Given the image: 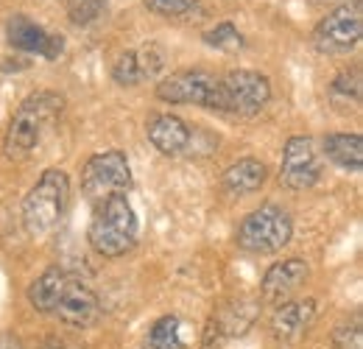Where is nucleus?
<instances>
[{
	"mask_svg": "<svg viewBox=\"0 0 363 349\" xmlns=\"http://www.w3.org/2000/svg\"><path fill=\"white\" fill-rule=\"evenodd\" d=\"M28 302L34 310L56 316L76 330H87L101 318L98 297L65 268H48L43 277H37L28 288Z\"/></svg>",
	"mask_w": 363,
	"mask_h": 349,
	"instance_id": "nucleus-1",
	"label": "nucleus"
},
{
	"mask_svg": "<svg viewBox=\"0 0 363 349\" xmlns=\"http://www.w3.org/2000/svg\"><path fill=\"white\" fill-rule=\"evenodd\" d=\"M62 109H65V101L62 95L56 92H34L28 95L20 109L14 112L9 129H6V140H3V148H6V157L9 160H31L50 131L56 129L59 118H62Z\"/></svg>",
	"mask_w": 363,
	"mask_h": 349,
	"instance_id": "nucleus-2",
	"label": "nucleus"
},
{
	"mask_svg": "<svg viewBox=\"0 0 363 349\" xmlns=\"http://www.w3.org/2000/svg\"><path fill=\"white\" fill-rule=\"evenodd\" d=\"M70 199V179L59 168H48L45 174L37 179L31 193L23 201V223L26 232L37 240H45L56 232V226L65 218Z\"/></svg>",
	"mask_w": 363,
	"mask_h": 349,
	"instance_id": "nucleus-3",
	"label": "nucleus"
},
{
	"mask_svg": "<svg viewBox=\"0 0 363 349\" xmlns=\"http://www.w3.org/2000/svg\"><path fill=\"white\" fill-rule=\"evenodd\" d=\"M140 223L126 196H112L95 204V216L90 221V246L101 257H121L137 243Z\"/></svg>",
	"mask_w": 363,
	"mask_h": 349,
	"instance_id": "nucleus-4",
	"label": "nucleus"
},
{
	"mask_svg": "<svg viewBox=\"0 0 363 349\" xmlns=\"http://www.w3.org/2000/svg\"><path fill=\"white\" fill-rule=\"evenodd\" d=\"M291 232H294L291 216L277 204H263L260 210L249 213L238 226V246L255 255H272L291 240Z\"/></svg>",
	"mask_w": 363,
	"mask_h": 349,
	"instance_id": "nucleus-5",
	"label": "nucleus"
},
{
	"mask_svg": "<svg viewBox=\"0 0 363 349\" xmlns=\"http://www.w3.org/2000/svg\"><path fill=\"white\" fill-rule=\"evenodd\" d=\"M129 187H132V168L126 154L118 148L90 157L82 171V190L92 201V207L112 196H126Z\"/></svg>",
	"mask_w": 363,
	"mask_h": 349,
	"instance_id": "nucleus-6",
	"label": "nucleus"
},
{
	"mask_svg": "<svg viewBox=\"0 0 363 349\" xmlns=\"http://www.w3.org/2000/svg\"><path fill=\"white\" fill-rule=\"evenodd\" d=\"M269 98H272V84L263 73L232 70L218 79L213 109L235 112V115H257L269 104Z\"/></svg>",
	"mask_w": 363,
	"mask_h": 349,
	"instance_id": "nucleus-7",
	"label": "nucleus"
},
{
	"mask_svg": "<svg viewBox=\"0 0 363 349\" xmlns=\"http://www.w3.org/2000/svg\"><path fill=\"white\" fill-rule=\"evenodd\" d=\"M363 31L361 0L344 3L335 11H330L313 31V45L321 53H344L355 48Z\"/></svg>",
	"mask_w": 363,
	"mask_h": 349,
	"instance_id": "nucleus-8",
	"label": "nucleus"
},
{
	"mask_svg": "<svg viewBox=\"0 0 363 349\" xmlns=\"http://www.w3.org/2000/svg\"><path fill=\"white\" fill-rule=\"evenodd\" d=\"M321 176L316 145L311 137H291L282 151V165H279V182L288 190H308L313 187Z\"/></svg>",
	"mask_w": 363,
	"mask_h": 349,
	"instance_id": "nucleus-9",
	"label": "nucleus"
},
{
	"mask_svg": "<svg viewBox=\"0 0 363 349\" xmlns=\"http://www.w3.org/2000/svg\"><path fill=\"white\" fill-rule=\"evenodd\" d=\"M216 87H218V76L207 70H179L157 84V98L168 104H196L213 109Z\"/></svg>",
	"mask_w": 363,
	"mask_h": 349,
	"instance_id": "nucleus-10",
	"label": "nucleus"
},
{
	"mask_svg": "<svg viewBox=\"0 0 363 349\" xmlns=\"http://www.w3.org/2000/svg\"><path fill=\"white\" fill-rule=\"evenodd\" d=\"M6 34H9V43L11 48L23 50V53H40L45 59H59L65 40L56 37V34H48L43 26H37L34 20H28L26 14H14L6 26Z\"/></svg>",
	"mask_w": 363,
	"mask_h": 349,
	"instance_id": "nucleus-11",
	"label": "nucleus"
},
{
	"mask_svg": "<svg viewBox=\"0 0 363 349\" xmlns=\"http://www.w3.org/2000/svg\"><path fill=\"white\" fill-rule=\"evenodd\" d=\"M311 268L308 262L299 260V257H291V260H282L272 265L263 277V299L269 305H285L299 288L302 282L308 279Z\"/></svg>",
	"mask_w": 363,
	"mask_h": 349,
	"instance_id": "nucleus-12",
	"label": "nucleus"
},
{
	"mask_svg": "<svg viewBox=\"0 0 363 349\" xmlns=\"http://www.w3.org/2000/svg\"><path fill=\"white\" fill-rule=\"evenodd\" d=\"M316 318V302L313 299H305V302H285L279 305V310L274 313L272 318V333L277 341L282 344H294L299 341L308 327L313 324Z\"/></svg>",
	"mask_w": 363,
	"mask_h": 349,
	"instance_id": "nucleus-13",
	"label": "nucleus"
},
{
	"mask_svg": "<svg viewBox=\"0 0 363 349\" xmlns=\"http://www.w3.org/2000/svg\"><path fill=\"white\" fill-rule=\"evenodd\" d=\"M148 140L151 145L165 154V157H179L190 148L193 143V131L187 129V123L174 118V115H157L148 123Z\"/></svg>",
	"mask_w": 363,
	"mask_h": 349,
	"instance_id": "nucleus-14",
	"label": "nucleus"
},
{
	"mask_svg": "<svg viewBox=\"0 0 363 349\" xmlns=\"http://www.w3.org/2000/svg\"><path fill=\"white\" fill-rule=\"evenodd\" d=\"M324 154L344 171L358 174L363 165V143L358 134H327Z\"/></svg>",
	"mask_w": 363,
	"mask_h": 349,
	"instance_id": "nucleus-15",
	"label": "nucleus"
},
{
	"mask_svg": "<svg viewBox=\"0 0 363 349\" xmlns=\"http://www.w3.org/2000/svg\"><path fill=\"white\" fill-rule=\"evenodd\" d=\"M266 182V165L260 160H240L224 174V187L235 196H249Z\"/></svg>",
	"mask_w": 363,
	"mask_h": 349,
	"instance_id": "nucleus-16",
	"label": "nucleus"
},
{
	"mask_svg": "<svg viewBox=\"0 0 363 349\" xmlns=\"http://www.w3.org/2000/svg\"><path fill=\"white\" fill-rule=\"evenodd\" d=\"M143 349H184L179 318L177 316H162L160 321H154V327L145 336Z\"/></svg>",
	"mask_w": 363,
	"mask_h": 349,
	"instance_id": "nucleus-17",
	"label": "nucleus"
},
{
	"mask_svg": "<svg viewBox=\"0 0 363 349\" xmlns=\"http://www.w3.org/2000/svg\"><path fill=\"white\" fill-rule=\"evenodd\" d=\"M104 9H106V0H67V14L76 26H87L92 20H98Z\"/></svg>",
	"mask_w": 363,
	"mask_h": 349,
	"instance_id": "nucleus-18",
	"label": "nucleus"
},
{
	"mask_svg": "<svg viewBox=\"0 0 363 349\" xmlns=\"http://www.w3.org/2000/svg\"><path fill=\"white\" fill-rule=\"evenodd\" d=\"M341 95V101L344 104H358L361 101V73H358V67L350 73H341L335 82H333V98H338Z\"/></svg>",
	"mask_w": 363,
	"mask_h": 349,
	"instance_id": "nucleus-19",
	"label": "nucleus"
},
{
	"mask_svg": "<svg viewBox=\"0 0 363 349\" xmlns=\"http://www.w3.org/2000/svg\"><path fill=\"white\" fill-rule=\"evenodd\" d=\"M204 43L213 45V48H221V50H238L243 45V37H240V31L232 23H221L213 31L204 34Z\"/></svg>",
	"mask_w": 363,
	"mask_h": 349,
	"instance_id": "nucleus-20",
	"label": "nucleus"
},
{
	"mask_svg": "<svg viewBox=\"0 0 363 349\" xmlns=\"http://www.w3.org/2000/svg\"><path fill=\"white\" fill-rule=\"evenodd\" d=\"M137 56V65H140V76L143 79H154L160 70H162V65H165V53L157 48V45H145Z\"/></svg>",
	"mask_w": 363,
	"mask_h": 349,
	"instance_id": "nucleus-21",
	"label": "nucleus"
},
{
	"mask_svg": "<svg viewBox=\"0 0 363 349\" xmlns=\"http://www.w3.org/2000/svg\"><path fill=\"white\" fill-rule=\"evenodd\" d=\"M112 76H115V82H118V84H129V87H132V84H140V82H143L135 50H129V53H123V56L118 59V65L112 67Z\"/></svg>",
	"mask_w": 363,
	"mask_h": 349,
	"instance_id": "nucleus-22",
	"label": "nucleus"
},
{
	"mask_svg": "<svg viewBox=\"0 0 363 349\" xmlns=\"http://www.w3.org/2000/svg\"><path fill=\"white\" fill-rule=\"evenodd\" d=\"M335 347L338 349H363V327H361V316L352 318V324H341L335 330Z\"/></svg>",
	"mask_w": 363,
	"mask_h": 349,
	"instance_id": "nucleus-23",
	"label": "nucleus"
},
{
	"mask_svg": "<svg viewBox=\"0 0 363 349\" xmlns=\"http://www.w3.org/2000/svg\"><path fill=\"white\" fill-rule=\"evenodd\" d=\"M199 0H145V6L154 11V14H162V17H177L184 14L196 6Z\"/></svg>",
	"mask_w": 363,
	"mask_h": 349,
	"instance_id": "nucleus-24",
	"label": "nucleus"
},
{
	"mask_svg": "<svg viewBox=\"0 0 363 349\" xmlns=\"http://www.w3.org/2000/svg\"><path fill=\"white\" fill-rule=\"evenodd\" d=\"M50 349H82L79 344H70V341H50Z\"/></svg>",
	"mask_w": 363,
	"mask_h": 349,
	"instance_id": "nucleus-25",
	"label": "nucleus"
}]
</instances>
